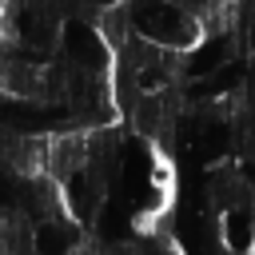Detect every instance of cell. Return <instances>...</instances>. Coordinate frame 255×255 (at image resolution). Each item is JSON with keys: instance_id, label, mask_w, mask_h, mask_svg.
Listing matches in <instances>:
<instances>
[{"instance_id": "cell-3", "label": "cell", "mask_w": 255, "mask_h": 255, "mask_svg": "<svg viewBox=\"0 0 255 255\" xmlns=\"http://www.w3.org/2000/svg\"><path fill=\"white\" fill-rule=\"evenodd\" d=\"M251 68H255V48H251Z\"/></svg>"}, {"instance_id": "cell-2", "label": "cell", "mask_w": 255, "mask_h": 255, "mask_svg": "<svg viewBox=\"0 0 255 255\" xmlns=\"http://www.w3.org/2000/svg\"><path fill=\"white\" fill-rule=\"evenodd\" d=\"M32 243H36L40 255H68L72 243H76V231L68 223H40L36 235H32Z\"/></svg>"}, {"instance_id": "cell-1", "label": "cell", "mask_w": 255, "mask_h": 255, "mask_svg": "<svg viewBox=\"0 0 255 255\" xmlns=\"http://www.w3.org/2000/svg\"><path fill=\"white\" fill-rule=\"evenodd\" d=\"M131 16V28L143 44L159 48V52H191L207 32H203V20L191 12V8H179V4H139L128 12Z\"/></svg>"}]
</instances>
